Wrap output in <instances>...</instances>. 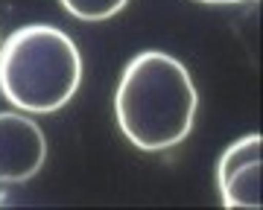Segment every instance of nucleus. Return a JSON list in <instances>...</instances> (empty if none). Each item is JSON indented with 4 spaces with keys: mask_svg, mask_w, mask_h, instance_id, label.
I'll list each match as a JSON object with an SVG mask.
<instances>
[{
    "mask_svg": "<svg viewBox=\"0 0 263 210\" xmlns=\"http://www.w3.org/2000/svg\"><path fill=\"white\" fill-rule=\"evenodd\" d=\"M196 85L176 56L146 50L132 58L117 82L114 114L126 140L143 152L179 146L193 129Z\"/></svg>",
    "mask_w": 263,
    "mask_h": 210,
    "instance_id": "f257e3e1",
    "label": "nucleus"
},
{
    "mask_svg": "<svg viewBox=\"0 0 263 210\" xmlns=\"http://www.w3.org/2000/svg\"><path fill=\"white\" fill-rule=\"evenodd\" d=\"M82 85L73 38L47 24H27L0 44V94L18 111L53 114Z\"/></svg>",
    "mask_w": 263,
    "mask_h": 210,
    "instance_id": "f03ea898",
    "label": "nucleus"
},
{
    "mask_svg": "<svg viewBox=\"0 0 263 210\" xmlns=\"http://www.w3.org/2000/svg\"><path fill=\"white\" fill-rule=\"evenodd\" d=\"M47 161V137L27 111H0V184L35 178Z\"/></svg>",
    "mask_w": 263,
    "mask_h": 210,
    "instance_id": "7ed1b4c3",
    "label": "nucleus"
},
{
    "mask_svg": "<svg viewBox=\"0 0 263 210\" xmlns=\"http://www.w3.org/2000/svg\"><path fill=\"white\" fill-rule=\"evenodd\" d=\"M226 207L260 210V161H249L219 181Z\"/></svg>",
    "mask_w": 263,
    "mask_h": 210,
    "instance_id": "20e7f679",
    "label": "nucleus"
},
{
    "mask_svg": "<svg viewBox=\"0 0 263 210\" xmlns=\"http://www.w3.org/2000/svg\"><path fill=\"white\" fill-rule=\"evenodd\" d=\"M260 149H263V137L260 134H246V137H240L237 143H231L222 152V158H219V166H216V181H222V178H228L234 170H240L243 163L249 161H260Z\"/></svg>",
    "mask_w": 263,
    "mask_h": 210,
    "instance_id": "39448f33",
    "label": "nucleus"
},
{
    "mask_svg": "<svg viewBox=\"0 0 263 210\" xmlns=\"http://www.w3.org/2000/svg\"><path fill=\"white\" fill-rule=\"evenodd\" d=\"M129 0H62L67 15L79 20H108L117 12H123Z\"/></svg>",
    "mask_w": 263,
    "mask_h": 210,
    "instance_id": "423d86ee",
    "label": "nucleus"
},
{
    "mask_svg": "<svg viewBox=\"0 0 263 210\" xmlns=\"http://www.w3.org/2000/svg\"><path fill=\"white\" fill-rule=\"evenodd\" d=\"M199 3H208V6H231V3H246V0H199Z\"/></svg>",
    "mask_w": 263,
    "mask_h": 210,
    "instance_id": "0eeeda50",
    "label": "nucleus"
},
{
    "mask_svg": "<svg viewBox=\"0 0 263 210\" xmlns=\"http://www.w3.org/2000/svg\"><path fill=\"white\" fill-rule=\"evenodd\" d=\"M0 44H3V38H0Z\"/></svg>",
    "mask_w": 263,
    "mask_h": 210,
    "instance_id": "6e6552de",
    "label": "nucleus"
}]
</instances>
